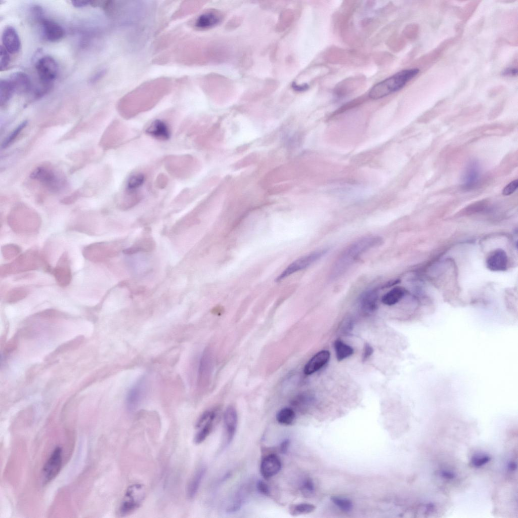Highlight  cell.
Returning <instances> with one entry per match:
<instances>
[{
	"mask_svg": "<svg viewBox=\"0 0 518 518\" xmlns=\"http://www.w3.org/2000/svg\"><path fill=\"white\" fill-rule=\"evenodd\" d=\"M41 22L43 33L47 40L55 42L63 37L64 30L57 22L47 19H41Z\"/></svg>",
	"mask_w": 518,
	"mask_h": 518,
	"instance_id": "cell-19",
	"label": "cell"
},
{
	"mask_svg": "<svg viewBox=\"0 0 518 518\" xmlns=\"http://www.w3.org/2000/svg\"><path fill=\"white\" fill-rule=\"evenodd\" d=\"M21 250L20 246L13 243L4 245L1 248L2 256L6 260L15 258L20 253Z\"/></svg>",
	"mask_w": 518,
	"mask_h": 518,
	"instance_id": "cell-35",
	"label": "cell"
},
{
	"mask_svg": "<svg viewBox=\"0 0 518 518\" xmlns=\"http://www.w3.org/2000/svg\"><path fill=\"white\" fill-rule=\"evenodd\" d=\"M35 68L41 83L46 85H52L59 71L56 61L50 56L39 58L36 62Z\"/></svg>",
	"mask_w": 518,
	"mask_h": 518,
	"instance_id": "cell-8",
	"label": "cell"
},
{
	"mask_svg": "<svg viewBox=\"0 0 518 518\" xmlns=\"http://www.w3.org/2000/svg\"><path fill=\"white\" fill-rule=\"evenodd\" d=\"M211 357L209 353L206 351L200 359L199 368V379L200 382H204L209 375L211 368Z\"/></svg>",
	"mask_w": 518,
	"mask_h": 518,
	"instance_id": "cell-29",
	"label": "cell"
},
{
	"mask_svg": "<svg viewBox=\"0 0 518 518\" xmlns=\"http://www.w3.org/2000/svg\"><path fill=\"white\" fill-rule=\"evenodd\" d=\"M16 340L15 339H12L6 346L5 348V353L7 354L12 352L16 349Z\"/></svg>",
	"mask_w": 518,
	"mask_h": 518,
	"instance_id": "cell-44",
	"label": "cell"
},
{
	"mask_svg": "<svg viewBox=\"0 0 518 518\" xmlns=\"http://www.w3.org/2000/svg\"><path fill=\"white\" fill-rule=\"evenodd\" d=\"M406 292L405 289L403 287H395L382 296L381 301L387 306L395 305L403 298Z\"/></svg>",
	"mask_w": 518,
	"mask_h": 518,
	"instance_id": "cell-26",
	"label": "cell"
},
{
	"mask_svg": "<svg viewBox=\"0 0 518 518\" xmlns=\"http://www.w3.org/2000/svg\"><path fill=\"white\" fill-rule=\"evenodd\" d=\"M205 468L202 467L198 468L193 474L186 488V495L189 499L193 498L195 496L205 475Z\"/></svg>",
	"mask_w": 518,
	"mask_h": 518,
	"instance_id": "cell-25",
	"label": "cell"
},
{
	"mask_svg": "<svg viewBox=\"0 0 518 518\" xmlns=\"http://www.w3.org/2000/svg\"><path fill=\"white\" fill-rule=\"evenodd\" d=\"M290 445V440L286 439L283 440L280 445L279 450L281 453L285 454L287 452Z\"/></svg>",
	"mask_w": 518,
	"mask_h": 518,
	"instance_id": "cell-45",
	"label": "cell"
},
{
	"mask_svg": "<svg viewBox=\"0 0 518 518\" xmlns=\"http://www.w3.org/2000/svg\"><path fill=\"white\" fill-rule=\"evenodd\" d=\"M27 124V121H24L20 123L6 138L5 141L2 144V147L6 148L9 146L11 143L15 139L17 136L19 134L21 131L25 127Z\"/></svg>",
	"mask_w": 518,
	"mask_h": 518,
	"instance_id": "cell-36",
	"label": "cell"
},
{
	"mask_svg": "<svg viewBox=\"0 0 518 518\" xmlns=\"http://www.w3.org/2000/svg\"><path fill=\"white\" fill-rule=\"evenodd\" d=\"M488 269L492 271H504L508 265L506 253L501 249H497L490 253L486 261Z\"/></svg>",
	"mask_w": 518,
	"mask_h": 518,
	"instance_id": "cell-15",
	"label": "cell"
},
{
	"mask_svg": "<svg viewBox=\"0 0 518 518\" xmlns=\"http://www.w3.org/2000/svg\"><path fill=\"white\" fill-rule=\"evenodd\" d=\"M62 464V448L56 447L44 465L42 469V482L46 484L56 478Z\"/></svg>",
	"mask_w": 518,
	"mask_h": 518,
	"instance_id": "cell-9",
	"label": "cell"
},
{
	"mask_svg": "<svg viewBox=\"0 0 518 518\" xmlns=\"http://www.w3.org/2000/svg\"><path fill=\"white\" fill-rule=\"evenodd\" d=\"M40 267L47 271H51L44 255L38 250L31 249L20 254L11 263L1 265L0 275L5 277L10 275L35 270Z\"/></svg>",
	"mask_w": 518,
	"mask_h": 518,
	"instance_id": "cell-2",
	"label": "cell"
},
{
	"mask_svg": "<svg viewBox=\"0 0 518 518\" xmlns=\"http://www.w3.org/2000/svg\"><path fill=\"white\" fill-rule=\"evenodd\" d=\"M330 354L328 351L323 350L315 354L305 365L304 372L311 375L323 367L329 361Z\"/></svg>",
	"mask_w": 518,
	"mask_h": 518,
	"instance_id": "cell-21",
	"label": "cell"
},
{
	"mask_svg": "<svg viewBox=\"0 0 518 518\" xmlns=\"http://www.w3.org/2000/svg\"><path fill=\"white\" fill-rule=\"evenodd\" d=\"M224 422L226 433V443L229 444L233 440L238 424V415L235 408L228 406L224 414Z\"/></svg>",
	"mask_w": 518,
	"mask_h": 518,
	"instance_id": "cell-16",
	"label": "cell"
},
{
	"mask_svg": "<svg viewBox=\"0 0 518 518\" xmlns=\"http://www.w3.org/2000/svg\"><path fill=\"white\" fill-rule=\"evenodd\" d=\"M8 225L19 234H31L38 232L41 221L38 215L29 209H15L8 217Z\"/></svg>",
	"mask_w": 518,
	"mask_h": 518,
	"instance_id": "cell-4",
	"label": "cell"
},
{
	"mask_svg": "<svg viewBox=\"0 0 518 518\" xmlns=\"http://www.w3.org/2000/svg\"><path fill=\"white\" fill-rule=\"evenodd\" d=\"M315 506L309 503H299L291 505L289 509L290 514L292 516H297L303 514H307L313 512Z\"/></svg>",
	"mask_w": 518,
	"mask_h": 518,
	"instance_id": "cell-34",
	"label": "cell"
},
{
	"mask_svg": "<svg viewBox=\"0 0 518 518\" xmlns=\"http://www.w3.org/2000/svg\"><path fill=\"white\" fill-rule=\"evenodd\" d=\"M314 490V485L312 481L310 479L306 480L301 486V491L304 494H311Z\"/></svg>",
	"mask_w": 518,
	"mask_h": 518,
	"instance_id": "cell-41",
	"label": "cell"
},
{
	"mask_svg": "<svg viewBox=\"0 0 518 518\" xmlns=\"http://www.w3.org/2000/svg\"><path fill=\"white\" fill-rule=\"evenodd\" d=\"M373 349L368 343H366L363 349V361L367 360L373 354Z\"/></svg>",
	"mask_w": 518,
	"mask_h": 518,
	"instance_id": "cell-43",
	"label": "cell"
},
{
	"mask_svg": "<svg viewBox=\"0 0 518 518\" xmlns=\"http://www.w3.org/2000/svg\"><path fill=\"white\" fill-rule=\"evenodd\" d=\"M145 180L144 175L142 173L133 175L127 180L126 189L129 192H132L141 187Z\"/></svg>",
	"mask_w": 518,
	"mask_h": 518,
	"instance_id": "cell-33",
	"label": "cell"
},
{
	"mask_svg": "<svg viewBox=\"0 0 518 518\" xmlns=\"http://www.w3.org/2000/svg\"><path fill=\"white\" fill-rule=\"evenodd\" d=\"M29 289L25 287H14L7 292L4 296V301L7 303H17L25 298L29 294Z\"/></svg>",
	"mask_w": 518,
	"mask_h": 518,
	"instance_id": "cell-27",
	"label": "cell"
},
{
	"mask_svg": "<svg viewBox=\"0 0 518 518\" xmlns=\"http://www.w3.org/2000/svg\"><path fill=\"white\" fill-rule=\"evenodd\" d=\"M8 79L11 83L15 93L18 94L28 93L31 89V82L28 76L21 71L13 72Z\"/></svg>",
	"mask_w": 518,
	"mask_h": 518,
	"instance_id": "cell-20",
	"label": "cell"
},
{
	"mask_svg": "<svg viewBox=\"0 0 518 518\" xmlns=\"http://www.w3.org/2000/svg\"><path fill=\"white\" fill-rule=\"evenodd\" d=\"M504 75L515 76L517 74V69L514 68H509L506 69L503 72Z\"/></svg>",
	"mask_w": 518,
	"mask_h": 518,
	"instance_id": "cell-48",
	"label": "cell"
},
{
	"mask_svg": "<svg viewBox=\"0 0 518 518\" xmlns=\"http://www.w3.org/2000/svg\"><path fill=\"white\" fill-rule=\"evenodd\" d=\"M257 489L262 494L269 496L270 495V490L268 485L262 480H259L256 484Z\"/></svg>",
	"mask_w": 518,
	"mask_h": 518,
	"instance_id": "cell-42",
	"label": "cell"
},
{
	"mask_svg": "<svg viewBox=\"0 0 518 518\" xmlns=\"http://www.w3.org/2000/svg\"><path fill=\"white\" fill-rule=\"evenodd\" d=\"M221 20V16L215 11H208L199 16L194 22V26L197 29H205L211 28Z\"/></svg>",
	"mask_w": 518,
	"mask_h": 518,
	"instance_id": "cell-22",
	"label": "cell"
},
{
	"mask_svg": "<svg viewBox=\"0 0 518 518\" xmlns=\"http://www.w3.org/2000/svg\"><path fill=\"white\" fill-rule=\"evenodd\" d=\"M491 457L485 454H476L471 459V464L477 467H481L490 461Z\"/></svg>",
	"mask_w": 518,
	"mask_h": 518,
	"instance_id": "cell-37",
	"label": "cell"
},
{
	"mask_svg": "<svg viewBox=\"0 0 518 518\" xmlns=\"http://www.w3.org/2000/svg\"><path fill=\"white\" fill-rule=\"evenodd\" d=\"M382 243V239L378 236H367L350 244L334 262L331 277L335 278L343 274L363 253Z\"/></svg>",
	"mask_w": 518,
	"mask_h": 518,
	"instance_id": "cell-1",
	"label": "cell"
},
{
	"mask_svg": "<svg viewBox=\"0 0 518 518\" xmlns=\"http://www.w3.org/2000/svg\"><path fill=\"white\" fill-rule=\"evenodd\" d=\"M518 180L516 179L508 183L503 189L502 194L505 196L511 195L517 189Z\"/></svg>",
	"mask_w": 518,
	"mask_h": 518,
	"instance_id": "cell-40",
	"label": "cell"
},
{
	"mask_svg": "<svg viewBox=\"0 0 518 518\" xmlns=\"http://www.w3.org/2000/svg\"><path fill=\"white\" fill-rule=\"evenodd\" d=\"M73 6L76 8H82L87 6L91 3V2L85 1H71Z\"/></svg>",
	"mask_w": 518,
	"mask_h": 518,
	"instance_id": "cell-47",
	"label": "cell"
},
{
	"mask_svg": "<svg viewBox=\"0 0 518 518\" xmlns=\"http://www.w3.org/2000/svg\"><path fill=\"white\" fill-rule=\"evenodd\" d=\"M145 377L140 378L131 387L126 397V406L131 412L135 411L140 405L145 397L147 383Z\"/></svg>",
	"mask_w": 518,
	"mask_h": 518,
	"instance_id": "cell-10",
	"label": "cell"
},
{
	"mask_svg": "<svg viewBox=\"0 0 518 518\" xmlns=\"http://www.w3.org/2000/svg\"><path fill=\"white\" fill-rule=\"evenodd\" d=\"M146 488L142 484H134L129 486L123 495L119 506L117 514L120 516L128 515L142 505L146 497Z\"/></svg>",
	"mask_w": 518,
	"mask_h": 518,
	"instance_id": "cell-5",
	"label": "cell"
},
{
	"mask_svg": "<svg viewBox=\"0 0 518 518\" xmlns=\"http://www.w3.org/2000/svg\"><path fill=\"white\" fill-rule=\"evenodd\" d=\"M281 467V462L278 456L275 454H270L265 456L262 460L261 473L265 479H268L277 474Z\"/></svg>",
	"mask_w": 518,
	"mask_h": 518,
	"instance_id": "cell-13",
	"label": "cell"
},
{
	"mask_svg": "<svg viewBox=\"0 0 518 518\" xmlns=\"http://www.w3.org/2000/svg\"><path fill=\"white\" fill-rule=\"evenodd\" d=\"M30 177L32 179L40 181L48 186L53 188L56 187L59 183L57 176L47 167H37L32 172Z\"/></svg>",
	"mask_w": 518,
	"mask_h": 518,
	"instance_id": "cell-24",
	"label": "cell"
},
{
	"mask_svg": "<svg viewBox=\"0 0 518 518\" xmlns=\"http://www.w3.org/2000/svg\"><path fill=\"white\" fill-rule=\"evenodd\" d=\"M378 297V293L376 289H369L364 292L359 300V307L362 312L366 314L373 313L377 308Z\"/></svg>",
	"mask_w": 518,
	"mask_h": 518,
	"instance_id": "cell-18",
	"label": "cell"
},
{
	"mask_svg": "<svg viewBox=\"0 0 518 518\" xmlns=\"http://www.w3.org/2000/svg\"><path fill=\"white\" fill-rule=\"evenodd\" d=\"M295 419V412L290 408H283L280 410L276 415V420L278 422L284 425H292L293 424Z\"/></svg>",
	"mask_w": 518,
	"mask_h": 518,
	"instance_id": "cell-31",
	"label": "cell"
},
{
	"mask_svg": "<svg viewBox=\"0 0 518 518\" xmlns=\"http://www.w3.org/2000/svg\"><path fill=\"white\" fill-rule=\"evenodd\" d=\"M480 178V167L476 160H472L467 164L462 179V187L465 190H470L478 184Z\"/></svg>",
	"mask_w": 518,
	"mask_h": 518,
	"instance_id": "cell-14",
	"label": "cell"
},
{
	"mask_svg": "<svg viewBox=\"0 0 518 518\" xmlns=\"http://www.w3.org/2000/svg\"><path fill=\"white\" fill-rule=\"evenodd\" d=\"M116 252L115 247L106 242H94L85 246L82 255L87 260L93 263H100L114 256Z\"/></svg>",
	"mask_w": 518,
	"mask_h": 518,
	"instance_id": "cell-6",
	"label": "cell"
},
{
	"mask_svg": "<svg viewBox=\"0 0 518 518\" xmlns=\"http://www.w3.org/2000/svg\"><path fill=\"white\" fill-rule=\"evenodd\" d=\"M216 416L215 411L208 410L204 412L199 418L196 427L198 429L194 437V442L198 444L203 442L210 434Z\"/></svg>",
	"mask_w": 518,
	"mask_h": 518,
	"instance_id": "cell-12",
	"label": "cell"
},
{
	"mask_svg": "<svg viewBox=\"0 0 518 518\" xmlns=\"http://www.w3.org/2000/svg\"><path fill=\"white\" fill-rule=\"evenodd\" d=\"M155 247L154 241L149 238H143L136 243L132 246L124 249L123 252L126 254H131L139 251H150Z\"/></svg>",
	"mask_w": 518,
	"mask_h": 518,
	"instance_id": "cell-28",
	"label": "cell"
},
{
	"mask_svg": "<svg viewBox=\"0 0 518 518\" xmlns=\"http://www.w3.org/2000/svg\"><path fill=\"white\" fill-rule=\"evenodd\" d=\"M334 347L336 358L338 361L343 360L350 357L354 353V350L351 346L345 343L340 339H337L335 341Z\"/></svg>",
	"mask_w": 518,
	"mask_h": 518,
	"instance_id": "cell-32",
	"label": "cell"
},
{
	"mask_svg": "<svg viewBox=\"0 0 518 518\" xmlns=\"http://www.w3.org/2000/svg\"><path fill=\"white\" fill-rule=\"evenodd\" d=\"M441 476L447 480H452L455 477V474L451 471L443 470L440 472Z\"/></svg>",
	"mask_w": 518,
	"mask_h": 518,
	"instance_id": "cell-46",
	"label": "cell"
},
{
	"mask_svg": "<svg viewBox=\"0 0 518 518\" xmlns=\"http://www.w3.org/2000/svg\"><path fill=\"white\" fill-rule=\"evenodd\" d=\"M328 251L326 248L319 249L297 259L279 275L276 282H280L291 274L309 267L324 256Z\"/></svg>",
	"mask_w": 518,
	"mask_h": 518,
	"instance_id": "cell-7",
	"label": "cell"
},
{
	"mask_svg": "<svg viewBox=\"0 0 518 518\" xmlns=\"http://www.w3.org/2000/svg\"><path fill=\"white\" fill-rule=\"evenodd\" d=\"M11 58L9 53L6 49L1 46L0 48V68L3 71L7 68L10 62Z\"/></svg>",
	"mask_w": 518,
	"mask_h": 518,
	"instance_id": "cell-39",
	"label": "cell"
},
{
	"mask_svg": "<svg viewBox=\"0 0 518 518\" xmlns=\"http://www.w3.org/2000/svg\"><path fill=\"white\" fill-rule=\"evenodd\" d=\"M4 47L11 54L18 52L20 48V40L15 29L11 26H6L2 34Z\"/></svg>",
	"mask_w": 518,
	"mask_h": 518,
	"instance_id": "cell-17",
	"label": "cell"
},
{
	"mask_svg": "<svg viewBox=\"0 0 518 518\" xmlns=\"http://www.w3.org/2000/svg\"><path fill=\"white\" fill-rule=\"evenodd\" d=\"M51 272L60 287H66L70 283L72 275L67 252H64L61 255L56 266Z\"/></svg>",
	"mask_w": 518,
	"mask_h": 518,
	"instance_id": "cell-11",
	"label": "cell"
},
{
	"mask_svg": "<svg viewBox=\"0 0 518 518\" xmlns=\"http://www.w3.org/2000/svg\"><path fill=\"white\" fill-rule=\"evenodd\" d=\"M15 93L13 87L8 79H2L0 81V104L5 105L11 99Z\"/></svg>",
	"mask_w": 518,
	"mask_h": 518,
	"instance_id": "cell-30",
	"label": "cell"
},
{
	"mask_svg": "<svg viewBox=\"0 0 518 518\" xmlns=\"http://www.w3.org/2000/svg\"><path fill=\"white\" fill-rule=\"evenodd\" d=\"M150 136L161 140H167L170 136L167 123L160 119H156L150 123L146 130Z\"/></svg>",
	"mask_w": 518,
	"mask_h": 518,
	"instance_id": "cell-23",
	"label": "cell"
},
{
	"mask_svg": "<svg viewBox=\"0 0 518 518\" xmlns=\"http://www.w3.org/2000/svg\"><path fill=\"white\" fill-rule=\"evenodd\" d=\"M332 500L336 505L343 511H349L351 510L352 508V503L351 501L348 499L337 497H333L332 498Z\"/></svg>",
	"mask_w": 518,
	"mask_h": 518,
	"instance_id": "cell-38",
	"label": "cell"
},
{
	"mask_svg": "<svg viewBox=\"0 0 518 518\" xmlns=\"http://www.w3.org/2000/svg\"><path fill=\"white\" fill-rule=\"evenodd\" d=\"M508 469L510 471H514L517 468L516 463L514 462H510L508 464Z\"/></svg>",
	"mask_w": 518,
	"mask_h": 518,
	"instance_id": "cell-49",
	"label": "cell"
},
{
	"mask_svg": "<svg viewBox=\"0 0 518 518\" xmlns=\"http://www.w3.org/2000/svg\"><path fill=\"white\" fill-rule=\"evenodd\" d=\"M419 72L418 68L401 70L374 85L369 92V97L378 99L395 93L403 89Z\"/></svg>",
	"mask_w": 518,
	"mask_h": 518,
	"instance_id": "cell-3",
	"label": "cell"
}]
</instances>
